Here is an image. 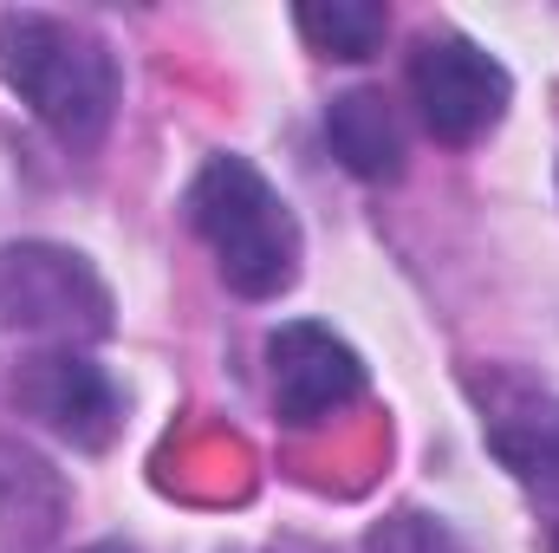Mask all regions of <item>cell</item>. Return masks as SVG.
<instances>
[{"label": "cell", "instance_id": "obj_1", "mask_svg": "<svg viewBox=\"0 0 559 553\" xmlns=\"http://www.w3.org/2000/svg\"><path fill=\"white\" fill-rule=\"evenodd\" d=\"M0 79L72 150H98L118 118V52L59 13H0Z\"/></svg>", "mask_w": 559, "mask_h": 553}, {"label": "cell", "instance_id": "obj_2", "mask_svg": "<svg viewBox=\"0 0 559 553\" xmlns=\"http://www.w3.org/2000/svg\"><path fill=\"white\" fill-rule=\"evenodd\" d=\"M189 228L241 299H280L299 280V222L248 156H209L189 183Z\"/></svg>", "mask_w": 559, "mask_h": 553}, {"label": "cell", "instance_id": "obj_3", "mask_svg": "<svg viewBox=\"0 0 559 553\" xmlns=\"http://www.w3.org/2000/svg\"><path fill=\"white\" fill-rule=\"evenodd\" d=\"M118 326L111 286L98 268L59 242H7L0 248V332H33L59 345H92Z\"/></svg>", "mask_w": 559, "mask_h": 553}, {"label": "cell", "instance_id": "obj_4", "mask_svg": "<svg viewBox=\"0 0 559 553\" xmlns=\"http://www.w3.org/2000/svg\"><path fill=\"white\" fill-rule=\"evenodd\" d=\"M411 98L436 143H475L508 118L514 79L495 52H481L468 33H423L411 52Z\"/></svg>", "mask_w": 559, "mask_h": 553}, {"label": "cell", "instance_id": "obj_5", "mask_svg": "<svg viewBox=\"0 0 559 553\" xmlns=\"http://www.w3.org/2000/svg\"><path fill=\"white\" fill-rule=\"evenodd\" d=\"M13 404L72 449H111V436L124 423V398H118L111 372L98 358H85L79 345H52V352L20 358L13 365Z\"/></svg>", "mask_w": 559, "mask_h": 553}, {"label": "cell", "instance_id": "obj_6", "mask_svg": "<svg viewBox=\"0 0 559 553\" xmlns=\"http://www.w3.org/2000/svg\"><path fill=\"white\" fill-rule=\"evenodd\" d=\"M267 385H274V416L286 430H312L345 404L365 398V365L358 352L319 326V319H286L267 339Z\"/></svg>", "mask_w": 559, "mask_h": 553}, {"label": "cell", "instance_id": "obj_7", "mask_svg": "<svg viewBox=\"0 0 559 553\" xmlns=\"http://www.w3.org/2000/svg\"><path fill=\"white\" fill-rule=\"evenodd\" d=\"M488 449L501 456V469L540 495L547 508V553H559V398L547 391H527L514 404L488 416Z\"/></svg>", "mask_w": 559, "mask_h": 553}, {"label": "cell", "instance_id": "obj_8", "mask_svg": "<svg viewBox=\"0 0 559 553\" xmlns=\"http://www.w3.org/2000/svg\"><path fill=\"white\" fill-rule=\"evenodd\" d=\"M66 482L46 456L0 443V548L7 553H33L46 548L66 528Z\"/></svg>", "mask_w": 559, "mask_h": 553}, {"label": "cell", "instance_id": "obj_9", "mask_svg": "<svg viewBox=\"0 0 559 553\" xmlns=\"http://www.w3.org/2000/svg\"><path fill=\"white\" fill-rule=\"evenodd\" d=\"M325 138H332V156L365 183H397L404 176V131H397V111L384 105V92L332 98L325 105Z\"/></svg>", "mask_w": 559, "mask_h": 553}, {"label": "cell", "instance_id": "obj_10", "mask_svg": "<svg viewBox=\"0 0 559 553\" xmlns=\"http://www.w3.org/2000/svg\"><path fill=\"white\" fill-rule=\"evenodd\" d=\"M293 26L325 59H371L391 33V7H378V0H319V7H299Z\"/></svg>", "mask_w": 559, "mask_h": 553}, {"label": "cell", "instance_id": "obj_11", "mask_svg": "<svg viewBox=\"0 0 559 553\" xmlns=\"http://www.w3.org/2000/svg\"><path fill=\"white\" fill-rule=\"evenodd\" d=\"M365 553H468V548L449 521H436L423 508H397L365 534Z\"/></svg>", "mask_w": 559, "mask_h": 553}, {"label": "cell", "instance_id": "obj_12", "mask_svg": "<svg viewBox=\"0 0 559 553\" xmlns=\"http://www.w3.org/2000/svg\"><path fill=\"white\" fill-rule=\"evenodd\" d=\"M85 553H138V548H124V541H98V548H85Z\"/></svg>", "mask_w": 559, "mask_h": 553}]
</instances>
